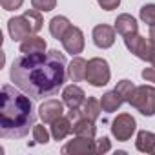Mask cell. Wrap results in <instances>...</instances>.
<instances>
[{
	"label": "cell",
	"instance_id": "6da1fadb",
	"mask_svg": "<svg viewBox=\"0 0 155 155\" xmlns=\"http://www.w3.org/2000/svg\"><path fill=\"white\" fill-rule=\"evenodd\" d=\"M11 82L33 99L55 95L66 82L68 64L58 49L37 55H20L11 64Z\"/></svg>",
	"mask_w": 155,
	"mask_h": 155
},
{
	"label": "cell",
	"instance_id": "7a4b0ae2",
	"mask_svg": "<svg viewBox=\"0 0 155 155\" xmlns=\"http://www.w3.org/2000/svg\"><path fill=\"white\" fill-rule=\"evenodd\" d=\"M35 126V113L29 97L4 84L0 93V137L20 139Z\"/></svg>",
	"mask_w": 155,
	"mask_h": 155
},
{
	"label": "cell",
	"instance_id": "3957f363",
	"mask_svg": "<svg viewBox=\"0 0 155 155\" xmlns=\"http://www.w3.org/2000/svg\"><path fill=\"white\" fill-rule=\"evenodd\" d=\"M130 104L144 117L155 115V86H137Z\"/></svg>",
	"mask_w": 155,
	"mask_h": 155
},
{
	"label": "cell",
	"instance_id": "277c9868",
	"mask_svg": "<svg viewBox=\"0 0 155 155\" xmlns=\"http://www.w3.org/2000/svg\"><path fill=\"white\" fill-rule=\"evenodd\" d=\"M111 79V71H110V64L108 60L101 58V57H93L88 60V71H86V81L95 86V88H102L110 82Z\"/></svg>",
	"mask_w": 155,
	"mask_h": 155
},
{
	"label": "cell",
	"instance_id": "5b68a950",
	"mask_svg": "<svg viewBox=\"0 0 155 155\" xmlns=\"http://www.w3.org/2000/svg\"><path fill=\"white\" fill-rule=\"evenodd\" d=\"M124 44H126V48H128L130 53H133L137 58L146 60V62H150L151 57H153V53H155V42L150 37L146 38V37H142L139 33L124 37Z\"/></svg>",
	"mask_w": 155,
	"mask_h": 155
},
{
	"label": "cell",
	"instance_id": "8992f818",
	"mask_svg": "<svg viewBox=\"0 0 155 155\" xmlns=\"http://www.w3.org/2000/svg\"><path fill=\"white\" fill-rule=\"evenodd\" d=\"M135 130H137V122L130 113H120L111 122V135L120 142L130 140L131 135L135 133Z\"/></svg>",
	"mask_w": 155,
	"mask_h": 155
},
{
	"label": "cell",
	"instance_id": "52a82bcc",
	"mask_svg": "<svg viewBox=\"0 0 155 155\" xmlns=\"http://www.w3.org/2000/svg\"><path fill=\"white\" fill-rule=\"evenodd\" d=\"M8 31H9V37H11L13 42H22V40H26L28 37L35 35V33H33V28H31V24H29V20L26 18V15L9 18V22H8Z\"/></svg>",
	"mask_w": 155,
	"mask_h": 155
},
{
	"label": "cell",
	"instance_id": "ba28073f",
	"mask_svg": "<svg viewBox=\"0 0 155 155\" xmlns=\"http://www.w3.org/2000/svg\"><path fill=\"white\" fill-rule=\"evenodd\" d=\"M93 151H97L95 140L90 137H81V135H77L73 140H69L62 148V153H66V155H86V153H93Z\"/></svg>",
	"mask_w": 155,
	"mask_h": 155
},
{
	"label": "cell",
	"instance_id": "9c48e42d",
	"mask_svg": "<svg viewBox=\"0 0 155 155\" xmlns=\"http://www.w3.org/2000/svg\"><path fill=\"white\" fill-rule=\"evenodd\" d=\"M60 42H62L64 49H66L69 55H79V53H82V49H84V33H82L81 28L71 26V28L68 29V33L62 37Z\"/></svg>",
	"mask_w": 155,
	"mask_h": 155
},
{
	"label": "cell",
	"instance_id": "30bf717a",
	"mask_svg": "<svg viewBox=\"0 0 155 155\" xmlns=\"http://www.w3.org/2000/svg\"><path fill=\"white\" fill-rule=\"evenodd\" d=\"M62 113H64V102H60L57 99L44 101L40 104V108H38V117L42 119L44 124H51L53 120L62 117Z\"/></svg>",
	"mask_w": 155,
	"mask_h": 155
},
{
	"label": "cell",
	"instance_id": "8fae6325",
	"mask_svg": "<svg viewBox=\"0 0 155 155\" xmlns=\"http://www.w3.org/2000/svg\"><path fill=\"white\" fill-rule=\"evenodd\" d=\"M93 42L101 49H108L115 44V28L108 24H99L93 28Z\"/></svg>",
	"mask_w": 155,
	"mask_h": 155
},
{
	"label": "cell",
	"instance_id": "7c38bea8",
	"mask_svg": "<svg viewBox=\"0 0 155 155\" xmlns=\"http://www.w3.org/2000/svg\"><path fill=\"white\" fill-rule=\"evenodd\" d=\"M86 101V93L81 86L77 84H69L64 88L62 91V102L69 108V110H75V108H81Z\"/></svg>",
	"mask_w": 155,
	"mask_h": 155
},
{
	"label": "cell",
	"instance_id": "4fadbf2b",
	"mask_svg": "<svg viewBox=\"0 0 155 155\" xmlns=\"http://www.w3.org/2000/svg\"><path fill=\"white\" fill-rule=\"evenodd\" d=\"M86 71H88V60L75 55L73 60L68 64V79L71 82H81L86 79Z\"/></svg>",
	"mask_w": 155,
	"mask_h": 155
},
{
	"label": "cell",
	"instance_id": "5bb4252c",
	"mask_svg": "<svg viewBox=\"0 0 155 155\" xmlns=\"http://www.w3.org/2000/svg\"><path fill=\"white\" fill-rule=\"evenodd\" d=\"M115 31L119 33V35H122V37H128V35H135L137 31H139V24H137V20L131 17V15H128V13H122V15H119L117 18H115Z\"/></svg>",
	"mask_w": 155,
	"mask_h": 155
},
{
	"label": "cell",
	"instance_id": "9a60e30c",
	"mask_svg": "<svg viewBox=\"0 0 155 155\" xmlns=\"http://www.w3.org/2000/svg\"><path fill=\"white\" fill-rule=\"evenodd\" d=\"M46 40L40 38L38 35H31L26 40H22L20 44V53L22 55H37V53H46Z\"/></svg>",
	"mask_w": 155,
	"mask_h": 155
},
{
	"label": "cell",
	"instance_id": "2e32d148",
	"mask_svg": "<svg viewBox=\"0 0 155 155\" xmlns=\"http://www.w3.org/2000/svg\"><path fill=\"white\" fill-rule=\"evenodd\" d=\"M73 131V126H71V119L69 117H58L57 120L51 122V137L55 140H64L69 133Z\"/></svg>",
	"mask_w": 155,
	"mask_h": 155
},
{
	"label": "cell",
	"instance_id": "e0dca14e",
	"mask_svg": "<svg viewBox=\"0 0 155 155\" xmlns=\"http://www.w3.org/2000/svg\"><path fill=\"white\" fill-rule=\"evenodd\" d=\"M135 148L142 153H151L155 155V133L140 130L137 133V140H135Z\"/></svg>",
	"mask_w": 155,
	"mask_h": 155
},
{
	"label": "cell",
	"instance_id": "ac0fdd59",
	"mask_svg": "<svg viewBox=\"0 0 155 155\" xmlns=\"http://www.w3.org/2000/svg\"><path fill=\"white\" fill-rule=\"evenodd\" d=\"M69 28H71V22L68 20V17L58 15V17H53V18L49 20V33H51V37L57 38V40H62V37L68 33Z\"/></svg>",
	"mask_w": 155,
	"mask_h": 155
},
{
	"label": "cell",
	"instance_id": "d6986e66",
	"mask_svg": "<svg viewBox=\"0 0 155 155\" xmlns=\"http://www.w3.org/2000/svg\"><path fill=\"white\" fill-rule=\"evenodd\" d=\"M73 133L75 135H81V137H90L93 139L95 133H97V128H95V122L86 119V117H81L79 120L73 122Z\"/></svg>",
	"mask_w": 155,
	"mask_h": 155
},
{
	"label": "cell",
	"instance_id": "ffe728a7",
	"mask_svg": "<svg viewBox=\"0 0 155 155\" xmlns=\"http://www.w3.org/2000/svg\"><path fill=\"white\" fill-rule=\"evenodd\" d=\"M140 20L148 24V37L155 42V4H146L140 8Z\"/></svg>",
	"mask_w": 155,
	"mask_h": 155
},
{
	"label": "cell",
	"instance_id": "44dd1931",
	"mask_svg": "<svg viewBox=\"0 0 155 155\" xmlns=\"http://www.w3.org/2000/svg\"><path fill=\"white\" fill-rule=\"evenodd\" d=\"M124 101H122V97L113 90V91H108V93H104L102 95V99H101V106H102V110L106 111V113H113V111H117L119 108H120V104H122Z\"/></svg>",
	"mask_w": 155,
	"mask_h": 155
},
{
	"label": "cell",
	"instance_id": "7402d4cb",
	"mask_svg": "<svg viewBox=\"0 0 155 155\" xmlns=\"http://www.w3.org/2000/svg\"><path fill=\"white\" fill-rule=\"evenodd\" d=\"M81 111H82V117H86V119H90V120H93V122H95V120L101 117V111H102L101 101H97V99L90 97L88 101H84V104H82Z\"/></svg>",
	"mask_w": 155,
	"mask_h": 155
},
{
	"label": "cell",
	"instance_id": "603a6c76",
	"mask_svg": "<svg viewBox=\"0 0 155 155\" xmlns=\"http://www.w3.org/2000/svg\"><path fill=\"white\" fill-rule=\"evenodd\" d=\"M135 84L131 82V81H128V79H124V81H120L117 86H115V91L122 97V101L124 102H128L130 104V101H131V97H133V93H135Z\"/></svg>",
	"mask_w": 155,
	"mask_h": 155
},
{
	"label": "cell",
	"instance_id": "cb8c5ba5",
	"mask_svg": "<svg viewBox=\"0 0 155 155\" xmlns=\"http://www.w3.org/2000/svg\"><path fill=\"white\" fill-rule=\"evenodd\" d=\"M42 11H38V9H28V11H24V15H26V18L29 20V24H31V28H33V33H38L40 29H42V24H44V18H42V15H40Z\"/></svg>",
	"mask_w": 155,
	"mask_h": 155
},
{
	"label": "cell",
	"instance_id": "d4e9b609",
	"mask_svg": "<svg viewBox=\"0 0 155 155\" xmlns=\"http://www.w3.org/2000/svg\"><path fill=\"white\" fill-rule=\"evenodd\" d=\"M33 140L37 144H46L49 142V131L46 130L44 124H35L33 126Z\"/></svg>",
	"mask_w": 155,
	"mask_h": 155
},
{
	"label": "cell",
	"instance_id": "484cf974",
	"mask_svg": "<svg viewBox=\"0 0 155 155\" xmlns=\"http://www.w3.org/2000/svg\"><path fill=\"white\" fill-rule=\"evenodd\" d=\"M31 6H33L35 9H38V11L48 13V11H53V9H55L57 0H31Z\"/></svg>",
	"mask_w": 155,
	"mask_h": 155
},
{
	"label": "cell",
	"instance_id": "4316f807",
	"mask_svg": "<svg viewBox=\"0 0 155 155\" xmlns=\"http://www.w3.org/2000/svg\"><path fill=\"white\" fill-rule=\"evenodd\" d=\"M0 4H2V8L6 11H15L18 8H22L24 0H0Z\"/></svg>",
	"mask_w": 155,
	"mask_h": 155
},
{
	"label": "cell",
	"instance_id": "83f0119b",
	"mask_svg": "<svg viewBox=\"0 0 155 155\" xmlns=\"http://www.w3.org/2000/svg\"><path fill=\"white\" fill-rule=\"evenodd\" d=\"M111 150V144H110V139L108 137H102V139H99L97 140V153H106V151H110Z\"/></svg>",
	"mask_w": 155,
	"mask_h": 155
},
{
	"label": "cell",
	"instance_id": "f1b7e54d",
	"mask_svg": "<svg viewBox=\"0 0 155 155\" xmlns=\"http://www.w3.org/2000/svg\"><path fill=\"white\" fill-rule=\"evenodd\" d=\"M119 4H120V0H99V6L104 11H113L119 8Z\"/></svg>",
	"mask_w": 155,
	"mask_h": 155
},
{
	"label": "cell",
	"instance_id": "f546056e",
	"mask_svg": "<svg viewBox=\"0 0 155 155\" xmlns=\"http://www.w3.org/2000/svg\"><path fill=\"white\" fill-rule=\"evenodd\" d=\"M142 79L146 81V82H153L155 84V68H146V69H142Z\"/></svg>",
	"mask_w": 155,
	"mask_h": 155
},
{
	"label": "cell",
	"instance_id": "4dcf8cb0",
	"mask_svg": "<svg viewBox=\"0 0 155 155\" xmlns=\"http://www.w3.org/2000/svg\"><path fill=\"white\" fill-rule=\"evenodd\" d=\"M150 64H151V66L155 68V53H153V57H151V60H150Z\"/></svg>",
	"mask_w": 155,
	"mask_h": 155
}]
</instances>
